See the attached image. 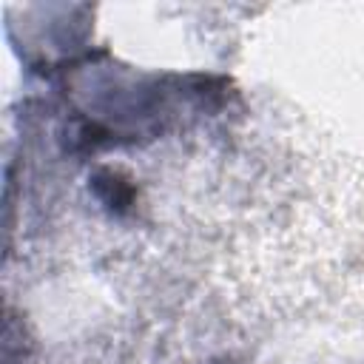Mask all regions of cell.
<instances>
[{
	"instance_id": "1",
	"label": "cell",
	"mask_w": 364,
	"mask_h": 364,
	"mask_svg": "<svg viewBox=\"0 0 364 364\" xmlns=\"http://www.w3.org/2000/svg\"><path fill=\"white\" fill-rule=\"evenodd\" d=\"M94 191L108 208H117V210H125L134 202V185L114 171H100L94 176Z\"/></svg>"
}]
</instances>
